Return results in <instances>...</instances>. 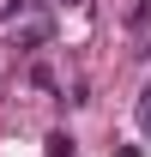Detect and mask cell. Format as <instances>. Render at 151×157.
Instances as JSON below:
<instances>
[{"label": "cell", "mask_w": 151, "mask_h": 157, "mask_svg": "<svg viewBox=\"0 0 151 157\" xmlns=\"http://www.w3.org/2000/svg\"><path fill=\"white\" fill-rule=\"evenodd\" d=\"M48 36H55V24H48V18H37V24H24L18 36H12V48H24V55H30V48H42Z\"/></svg>", "instance_id": "obj_1"}, {"label": "cell", "mask_w": 151, "mask_h": 157, "mask_svg": "<svg viewBox=\"0 0 151 157\" xmlns=\"http://www.w3.org/2000/svg\"><path fill=\"white\" fill-rule=\"evenodd\" d=\"M133 36H139V55H151V6L145 0L133 6Z\"/></svg>", "instance_id": "obj_2"}, {"label": "cell", "mask_w": 151, "mask_h": 157, "mask_svg": "<svg viewBox=\"0 0 151 157\" xmlns=\"http://www.w3.org/2000/svg\"><path fill=\"white\" fill-rule=\"evenodd\" d=\"M48 157H73V133H48Z\"/></svg>", "instance_id": "obj_3"}, {"label": "cell", "mask_w": 151, "mask_h": 157, "mask_svg": "<svg viewBox=\"0 0 151 157\" xmlns=\"http://www.w3.org/2000/svg\"><path fill=\"white\" fill-rule=\"evenodd\" d=\"M139 127H145V133H151V85H145V91H139Z\"/></svg>", "instance_id": "obj_4"}]
</instances>
